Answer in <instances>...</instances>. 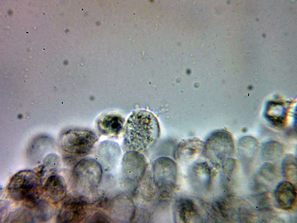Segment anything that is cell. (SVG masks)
<instances>
[{
	"mask_svg": "<svg viewBox=\"0 0 297 223\" xmlns=\"http://www.w3.org/2000/svg\"><path fill=\"white\" fill-rule=\"evenodd\" d=\"M125 125L124 145L129 151H146L155 144L160 137L158 120L153 113L147 110L133 112Z\"/></svg>",
	"mask_w": 297,
	"mask_h": 223,
	"instance_id": "6da1fadb",
	"label": "cell"
},
{
	"mask_svg": "<svg viewBox=\"0 0 297 223\" xmlns=\"http://www.w3.org/2000/svg\"><path fill=\"white\" fill-rule=\"evenodd\" d=\"M102 169L96 160L82 159L73 169L72 186L75 193L81 197L89 198L96 193L101 181Z\"/></svg>",
	"mask_w": 297,
	"mask_h": 223,
	"instance_id": "7a4b0ae2",
	"label": "cell"
},
{
	"mask_svg": "<svg viewBox=\"0 0 297 223\" xmlns=\"http://www.w3.org/2000/svg\"><path fill=\"white\" fill-rule=\"evenodd\" d=\"M32 171H20L12 177L8 187L10 197L16 201H23L25 206L32 208L37 201L41 188V181Z\"/></svg>",
	"mask_w": 297,
	"mask_h": 223,
	"instance_id": "3957f363",
	"label": "cell"
},
{
	"mask_svg": "<svg viewBox=\"0 0 297 223\" xmlns=\"http://www.w3.org/2000/svg\"><path fill=\"white\" fill-rule=\"evenodd\" d=\"M144 157L140 152L129 151L124 155L122 162V177L128 191L136 193L139 184L144 176L147 167Z\"/></svg>",
	"mask_w": 297,
	"mask_h": 223,
	"instance_id": "277c9868",
	"label": "cell"
},
{
	"mask_svg": "<svg viewBox=\"0 0 297 223\" xmlns=\"http://www.w3.org/2000/svg\"><path fill=\"white\" fill-rule=\"evenodd\" d=\"M234 145L232 136L224 129L215 130L204 142L202 152L204 155L212 161L225 160L234 153Z\"/></svg>",
	"mask_w": 297,
	"mask_h": 223,
	"instance_id": "5b68a950",
	"label": "cell"
},
{
	"mask_svg": "<svg viewBox=\"0 0 297 223\" xmlns=\"http://www.w3.org/2000/svg\"><path fill=\"white\" fill-rule=\"evenodd\" d=\"M97 139L96 134L91 131L72 129L63 135L61 145L67 153L82 155L87 154L91 150Z\"/></svg>",
	"mask_w": 297,
	"mask_h": 223,
	"instance_id": "8992f818",
	"label": "cell"
},
{
	"mask_svg": "<svg viewBox=\"0 0 297 223\" xmlns=\"http://www.w3.org/2000/svg\"><path fill=\"white\" fill-rule=\"evenodd\" d=\"M154 184L160 190L166 193L173 188L177 174V167L171 159L162 157L156 159L152 167Z\"/></svg>",
	"mask_w": 297,
	"mask_h": 223,
	"instance_id": "52a82bcc",
	"label": "cell"
},
{
	"mask_svg": "<svg viewBox=\"0 0 297 223\" xmlns=\"http://www.w3.org/2000/svg\"><path fill=\"white\" fill-rule=\"evenodd\" d=\"M296 197V190L290 181L283 180L276 186L273 193L274 204L278 208L285 211L292 208Z\"/></svg>",
	"mask_w": 297,
	"mask_h": 223,
	"instance_id": "ba28073f",
	"label": "cell"
},
{
	"mask_svg": "<svg viewBox=\"0 0 297 223\" xmlns=\"http://www.w3.org/2000/svg\"><path fill=\"white\" fill-rule=\"evenodd\" d=\"M84 202L69 200L64 202L57 215V222H78L83 220L86 215Z\"/></svg>",
	"mask_w": 297,
	"mask_h": 223,
	"instance_id": "9c48e42d",
	"label": "cell"
},
{
	"mask_svg": "<svg viewBox=\"0 0 297 223\" xmlns=\"http://www.w3.org/2000/svg\"><path fill=\"white\" fill-rule=\"evenodd\" d=\"M125 120L122 116L109 114L104 116L97 122L99 132L106 136L117 137L122 132L124 128Z\"/></svg>",
	"mask_w": 297,
	"mask_h": 223,
	"instance_id": "30bf717a",
	"label": "cell"
},
{
	"mask_svg": "<svg viewBox=\"0 0 297 223\" xmlns=\"http://www.w3.org/2000/svg\"><path fill=\"white\" fill-rule=\"evenodd\" d=\"M45 196L51 202L57 204L65 197L66 192V186L63 177L54 175L47 179L43 188Z\"/></svg>",
	"mask_w": 297,
	"mask_h": 223,
	"instance_id": "8fae6325",
	"label": "cell"
},
{
	"mask_svg": "<svg viewBox=\"0 0 297 223\" xmlns=\"http://www.w3.org/2000/svg\"><path fill=\"white\" fill-rule=\"evenodd\" d=\"M204 144V142L197 138L182 141L177 146L175 156L178 159L181 157L192 156L202 151Z\"/></svg>",
	"mask_w": 297,
	"mask_h": 223,
	"instance_id": "7c38bea8",
	"label": "cell"
},
{
	"mask_svg": "<svg viewBox=\"0 0 297 223\" xmlns=\"http://www.w3.org/2000/svg\"><path fill=\"white\" fill-rule=\"evenodd\" d=\"M33 208L34 218L40 222L48 221L54 214L53 207L47 201L43 199L38 200Z\"/></svg>",
	"mask_w": 297,
	"mask_h": 223,
	"instance_id": "4fadbf2b",
	"label": "cell"
},
{
	"mask_svg": "<svg viewBox=\"0 0 297 223\" xmlns=\"http://www.w3.org/2000/svg\"><path fill=\"white\" fill-rule=\"evenodd\" d=\"M281 167L282 174L286 179L289 181H296L297 161L294 156H287L283 161Z\"/></svg>",
	"mask_w": 297,
	"mask_h": 223,
	"instance_id": "5bb4252c",
	"label": "cell"
},
{
	"mask_svg": "<svg viewBox=\"0 0 297 223\" xmlns=\"http://www.w3.org/2000/svg\"><path fill=\"white\" fill-rule=\"evenodd\" d=\"M267 110L266 116L268 121L273 125L277 127L283 125L285 122V109L280 105L269 106Z\"/></svg>",
	"mask_w": 297,
	"mask_h": 223,
	"instance_id": "9a60e30c",
	"label": "cell"
},
{
	"mask_svg": "<svg viewBox=\"0 0 297 223\" xmlns=\"http://www.w3.org/2000/svg\"><path fill=\"white\" fill-rule=\"evenodd\" d=\"M34 217L31 212L24 208H19L12 212L6 220L9 223L33 222Z\"/></svg>",
	"mask_w": 297,
	"mask_h": 223,
	"instance_id": "2e32d148",
	"label": "cell"
},
{
	"mask_svg": "<svg viewBox=\"0 0 297 223\" xmlns=\"http://www.w3.org/2000/svg\"><path fill=\"white\" fill-rule=\"evenodd\" d=\"M193 203L189 200H183L180 202L177 207L176 213L180 219L185 221L190 220L191 217L197 216V214Z\"/></svg>",
	"mask_w": 297,
	"mask_h": 223,
	"instance_id": "e0dca14e",
	"label": "cell"
},
{
	"mask_svg": "<svg viewBox=\"0 0 297 223\" xmlns=\"http://www.w3.org/2000/svg\"><path fill=\"white\" fill-rule=\"evenodd\" d=\"M262 151L263 154L268 158H275L281 155L283 148L282 145L278 142L270 141L262 145Z\"/></svg>",
	"mask_w": 297,
	"mask_h": 223,
	"instance_id": "ac0fdd59",
	"label": "cell"
},
{
	"mask_svg": "<svg viewBox=\"0 0 297 223\" xmlns=\"http://www.w3.org/2000/svg\"><path fill=\"white\" fill-rule=\"evenodd\" d=\"M259 173L265 179L270 181L275 179L277 175L275 167L269 163H265L262 165L260 168Z\"/></svg>",
	"mask_w": 297,
	"mask_h": 223,
	"instance_id": "d6986e66",
	"label": "cell"
},
{
	"mask_svg": "<svg viewBox=\"0 0 297 223\" xmlns=\"http://www.w3.org/2000/svg\"><path fill=\"white\" fill-rule=\"evenodd\" d=\"M87 221L88 222H109V219L104 214L98 213L90 216Z\"/></svg>",
	"mask_w": 297,
	"mask_h": 223,
	"instance_id": "ffe728a7",
	"label": "cell"
}]
</instances>
